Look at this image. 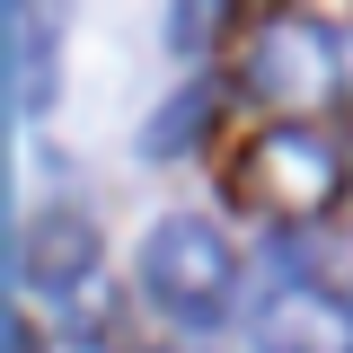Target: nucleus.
Returning a JSON list of instances; mask_svg holds the SVG:
<instances>
[{"label": "nucleus", "instance_id": "nucleus-5", "mask_svg": "<svg viewBox=\"0 0 353 353\" xmlns=\"http://www.w3.org/2000/svg\"><path fill=\"white\" fill-rule=\"evenodd\" d=\"M97 265H106V230L88 212H71V203H44V212L27 221V239H18V274H27L36 292H53V301L88 292Z\"/></svg>", "mask_w": 353, "mask_h": 353}, {"label": "nucleus", "instance_id": "nucleus-1", "mask_svg": "<svg viewBox=\"0 0 353 353\" xmlns=\"http://www.w3.org/2000/svg\"><path fill=\"white\" fill-rule=\"evenodd\" d=\"M132 274H141V301L159 309V318H176V327H221V318L239 309V248H230L203 212L150 221Z\"/></svg>", "mask_w": 353, "mask_h": 353}, {"label": "nucleus", "instance_id": "nucleus-8", "mask_svg": "<svg viewBox=\"0 0 353 353\" xmlns=\"http://www.w3.org/2000/svg\"><path fill=\"white\" fill-rule=\"evenodd\" d=\"M212 27H221V0H168V53H203L212 44Z\"/></svg>", "mask_w": 353, "mask_h": 353}, {"label": "nucleus", "instance_id": "nucleus-9", "mask_svg": "<svg viewBox=\"0 0 353 353\" xmlns=\"http://www.w3.org/2000/svg\"><path fill=\"white\" fill-rule=\"evenodd\" d=\"M168 353H176V345H168ZM185 353H194V345H185Z\"/></svg>", "mask_w": 353, "mask_h": 353}, {"label": "nucleus", "instance_id": "nucleus-6", "mask_svg": "<svg viewBox=\"0 0 353 353\" xmlns=\"http://www.w3.org/2000/svg\"><path fill=\"white\" fill-rule=\"evenodd\" d=\"M62 97V44H53V0H9V106L18 124L53 115Z\"/></svg>", "mask_w": 353, "mask_h": 353}, {"label": "nucleus", "instance_id": "nucleus-4", "mask_svg": "<svg viewBox=\"0 0 353 353\" xmlns=\"http://www.w3.org/2000/svg\"><path fill=\"white\" fill-rule=\"evenodd\" d=\"M248 345L256 353H353V301L318 292V283H283V292L256 301Z\"/></svg>", "mask_w": 353, "mask_h": 353}, {"label": "nucleus", "instance_id": "nucleus-7", "mask_svg": "<svg viewBox=\"0 0 353 353\" xmlns=\"http://www.w3.org/2000/svg\"><path fill=\"white\" fill-rule=\"evenodd\" d=\"M203 124H212V88L185 80L168 106L141 124V159H185V150H203Z\"/></svg>", "mask_w": 353, "mask_h": 353}, {"label": "nucleus", "instance_id": "nucleus-2", "mask_svg": "<svg viewBox=\"0 0 353 353\" xmlns=\"http://www.w3.org/2000/svg\"><path fill=\"white\" fill-rule=\"evenodd\" d=\"M239 194H248L256 212H274V221H318L345 194V150H336L327 132H309V124H283V132H265L256 150H248Z\"/></svg>", "mask_w": 353, "mask_h": 353}, {"label": "nucleus", "instance_id": "nucleus-3", "mask_svg": "<svg viewBox=\"0 0 353 353\" xmlns=\"http://www.w3.org/2000/svg\"><path fill=\"white\" fill-rule=\"evenodd\" d=\"M248 88H256L265 106L309 115V106H327L345 88V53H336V36L318 18H274L256 36V53H248Z\"/></svg>", "mask_w": 353, "mask_h": 353}]
</instances>
